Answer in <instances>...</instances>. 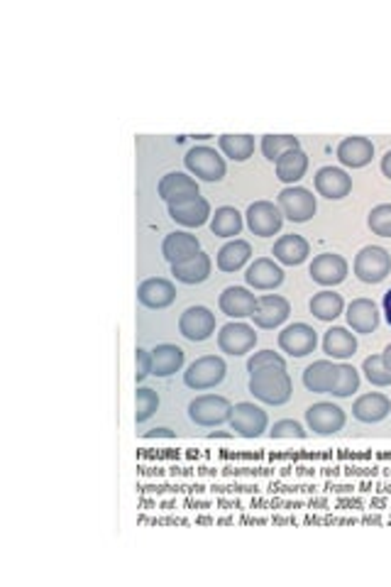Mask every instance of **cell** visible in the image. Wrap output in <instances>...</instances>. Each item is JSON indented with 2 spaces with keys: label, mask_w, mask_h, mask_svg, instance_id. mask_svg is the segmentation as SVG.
<instances>
[{
  "label": "cell",
  "mask_w": 391,
  "mask_h": 587,
  "mask_svg": "<svg viewBox=\"0 0 391 587\" xmlns=\"http://www.w3.org/2000/svg\"><path fill=\"white\" fill-rule=\"evenodd\" d=\"M391 414V399L382 391H369V394H362L357 397L355 404H352V416L360 421V424H379L384 418Z\"/></svg>",
  "instance_id": "cb8c5ba5"
},
{
  "label": "cell",
  "mask_w": 391,
  "mask_h": 587,
  "mask_svg": "<svg viewBox=\"0 0 391 587\" xmlns=\"http://www.w3.org/2000/svg\"><path fill=\"white\" fill-rule=\"evenodd\" d=\"M382 357H384V365H387V370H389V372H391V343L387 347H384Z\"/></svg>",
  "instance_id": "bcb514c9"
},
{
  "label": "cell",
  "mask_w": 391,
  "mask_h": 587,
  "mask_svg": "<svg viewBox=\"0 0 391 587\" xmlns=\"http://www.w3.org/2000/svg\"><path fill=\"white\" fill-rule=\"evenodd\" d=\"M276 170V179L279 181H284L289 187H296L303 177H306V171H308V154L303 150H291L282 154L274 164Z\"/></svg>",
  "instance_id": "f546056e"
},
{
  "label": "cell",
  "mask_w": 391,
  "mask_h": 587,
  "mask_svg": "<svg viewBox=\"0 0 391 587\" xmlns=\"http://www.w3.org/2000/svg\"><path fill=\"white\" fill-rule=\"evenodd\" d=\"M225 374H228V365H225L222 357L204 355L198 357V360H194V363L187 367V372H184V384L194 391L213 390V387H218V384L225 380Z\"/></svg>",
  "instance_id": "3957f363"
},
{
  "label": "cell",
  "mask_w": 391,
  "mask_h": 587,
  "mask_svg": "<svg viewBox=\"0 0 391 587\" xmlns=\"http://www.w3.org/2000/svg\"><path fill=\"white\" fill-rule=\"evenodd\" d=\"M249 394L267 407H284L293 397L291 374L286 367H262L249 374Z\"/></svg>",
  "instance_id": "6da1fadb"
},
{
  "label": "cell",
  "mask_w": 391,
  "mask_h": 587,
  "mask_svg": "<svg viewBox=\"0 0 391 587\" xmlns=\"http://www.w3.org/2000/svg\"><path fill=\"white\" fill-rule=\"evenodd\" d=\"M184 164L191 177L201 179V181H221L225 177V160L221 157V152L215 147H205V145H198V147H191L184 157Z\"/></svg>",
  "instance_id": "5b68a950"
},
{
  "label": "cell",
  "mask_w": 391,
  "mask_h": 587,
  "mask_svg": "<svg viewBox=\"0 0 391 587\" xmlns=\"http://www.w3.org/2000/svg\"><path fill=\"white\" fill-rule=\"evenodd\" d=\"M152 374H157V377H171V374H177L184 363H187V353L181 350L174 343H161L152 350Z\"/></svg>",
  "instance_id": "83f0119b"
},
{
  "label": "cell",
  "mask_w": 391,
  "mask_h": 587,
  "mask_svg": "<svg viewBox=\"0 0 391 587\" xmlns=\"http://www.w3.org/2000/svg\"><path fill=\"white\" fill-rule=\"evenodd\" d=\"M235 436V434H225V431H215V434H211V441H215V438H232Z\"/></svg>",
  "instance_id": "7dc6e473"
},
{
  "label": "cell",
  "mask_w": 391,
  "mask_h": 587,
  "mask_svg": "<svg viewBox=\"0 0 391 587\" xmlns=\"http://www.w3.org/2000/svg\"><path fill=\"white\" fill-rule=\"evenodd\" d=\"M335 154H338V162L343 164V167L362 170V167H367V164L372 162L374 143L369 140V137H360V135H355V137H345V140L338 145Z\"/></svg>",
  "instance_id": "44dd1931"
},
{
  "label": "cell",
  "mask_w": 391,
  "mask_h": 587,
  "mask_svg": "<svg viewBox=\"0 0 391 587\" xmlns=\"http://www.w3.org/2000/svg\"><path fill=\"white\" fill-rule=\"evenodd\" d=\"M306 424L318 436H333V434H338V431L345 428L347 416L338 404L318 401V404H313V407L306 409Z\"/></svg>",
  "instance_id": "8fae6325"
},
{
  "label": "cell",
  "mask_w": 391,
  "mask_h": 587,
  "mask_svg": "<svg viewBox=\"0 0 391 587\" xmlns=\"http://www.w3.org/2000/svg\"><path fill=\"white\" fill-rule=\"evenodd\" d=\"M362 372L369 380V384L374 387H389L391 384V372L384 365V357L382 355H369L362 363Z\"/></svg>",
  "instance_id": "f35d334b"
},
{
  "label": "cell",
  "mask_w": 391,
  "mask_h": 587,
  "mask_svg": "<svg viewBox=\"0 0 391 587\" xmlns=\"http://www.w3.org/2000/svg\"><path fill=\"white\" fill-rule=\"evenodd\" d=\"M291 316V303L282 294H265L257 299V309L252 313L255 326L262 330H274Z\"/></svg>",
  "instance_id": "7c38bea8"
},
{
  "label": "cell",
  "mask_w": 391,
  "mask_h": 587,
  "mask_svg": "<svg viewBox=\"0 0 391 587\" xmlns=\"http://www.w3.org/2000/svg\"><path fill=\"white\" fill-rule=\"evenodd\" d=\"M196 252H201V242L196 235L187 231H174L161 241V255L169 265H177L181 259H188Z\"/></svg>",
  "instance_id": "484cf974"
},
{
  "label": "cell",
  "mask_w": 391,
  "mask_h": 587,
  "mask_svg": "<svg viewBox=\"0 0 391 587\" xmlns=\"http://www.w3.org/2000/svg\"><path fill=\"white\" fill-rule=\"evenodd\" d=\"M367 225L374 235L379 238H391V204L374 206L367 215Z\"/></svg>",
  "instance_id": "74e56055"
},
{
  "label": "cell",
  "mask_w": 391,
  "mask_h": 587,
  "mask_svg": "<svg viewBox=\"0 0 391 587\" xmlns=\"http://www.w3.org/2000/svg\"><path fill=\"white\" fill-rule=\"evenodd\" d=\"M382 309H384V319H387V323L391 326V289H387V294H384Z\"/></svg>",
  "instance_id": "ee69618b"
},
{
  "label": "cell",
  "mask_w": 391,
  "mask_h": 587,
  "mask_svg": "<svg viewBox=\"0 0 391 587\" xmlns=\"http://www.w3.org/2000/svg\"><path fill=\"white\" fill-rule=\"evenodd\" d=\"M272 255L279 265H286V267H299L303 265L308 255H311V245L303 235H296V232H289V235H282L279 241L274 242L272 248Z\"/></svg>",
  "instance_id": "ffe728a7"
},
{
  "label": "cell",
  "mask_w": 391,
  "mask_h": 587,
  "mask_svg": "<svg viewBox=\"0 0 391 587\" xmlns=\"http://www.w3.org/2000/svg\"><path fill=\"white\" fill-rule=\"evenodd\" d=\"M245 218H248V228L252 231V235H257V238H274L276 232L282 231V225H284L282 208L272 204V201H255V204H249Z\"/></svg>",
  "instance_id": "30bf717a"
},
{
  "label": "cell",
  "mask_w": 391,
  "mask_h": 587,
  "mask_svg": "<svg viewBox=\"0 0 391 587\" xmlns=\"http://www.w3.org/2000/svg\"><path fill=\"white\" fill-rule=\"evenodd\" d=\"M338 380V365L330 360H316L303 370V387L313 394H330Z\"/></svg>",
  "instance_id": "d4e9b609"
},
{
  "label": "cell",
  "mask_w": 391,
  "mask_h": 587,
  "mask_svg": "<svg viewBox=\"0 0 391 587\" xmlns=\"http://www.w3.org/2000/svg\"><path fill=\"white\" fill-rule=\"evenodd\" d=\"M357 390H360V372H357L352 365L340 363L338 380H335V387H333L330 394H333V397H338V399H347V397H352Z\"/></svg>",
  "instance_id": "8d00e7d4"
},
{
  "label": "cell",
  "mask_w": 391,
  "mask_h": 587,
  "mask_svg": "<svg viewBox=\"0 0 391 587\" xmlns=\"http://www.w3.org/2000/svg\"><path fill=\"white\" fill-rule=\"evenodd\" d=\"M269 436L272 438H306V431L299 421H293V418H282V421H276L272 431H269Z\"/></svg>",
  "instance_id": "60d3db41"
},
{
  "label": "cell",
  "mask_w": 391,
  "mask_h": 587,
  "mask_svg": "<svg viewBox=\"0 0 391 587\" xmlns=\"http://www.w3.org/2000/svg\"><path fill=\"white\" fill-rule=\"evenodd\" d=\"M211 269H213V259L201 250L188 259H181L177 265H171V275L181 285H204L205 279L211 276Z\"/></svg>",
  "instance_id": "7402d4cb"
},
{
  "label": "cell",
  "mask_w": 391,
  "mask_h": 587,
  "mask_svg": "<svg viewBox=\"0 0 391 587\" xmlns=\"http://www.w3.org/2000/svg\"><path fill=\"white\" fill-rule=\"evenodd\" d=\"M252 258V245L240 238H232L230 242H225L218 255H215V265L221 272H238L249 262Z\"/></svg>",
  "instance_id": "4dcf8cb0"
},
{
  "label": "cell",
  "mask_w": 391,
  "mask_h": 587,
  "mask_svg": "<svg viewBox=\"0 0 391 587\" xmlns=\"http://www.w3.org/2000/svg\"><path fill=\"white\" fill-rule=\"evenodd\" d=\"M218 147L232 162H248L255 154V135H221Z\"/></svg>",
  "instance_id": "836d02e7"
},
{
  "label": "cell",
  "mask_w": 391,
  "mask_h": 587,
  "mask_svg": "<svg viewBox=\"0 0 391 587\" xmlns=\"http://www.w3.org/2000/svg\"><path fill=\"white\" fill-rule=\"evenodd\" d=\"M276 206L282 208L286 221L291 223H308L318 211V201L313 191L303 187H286L276 196Z\"/></svg>",
  "instance_id": "8992f818"
},
{
  "label": "cell",
  "mask_w": 391,
  "mask_h": 587,
  "mask_svg": "<svg viewBox=\"0 0 391 587\" xmlns=\"http://www.w3.org/2000/svg\"><path fill=\"white\" fill-rule=\"evenodd\" d=\"M144 438H147V441H152V438H177V434H174L171 428H152V431L144 434Z\"/></svg>",
  "instance_id": "7bdbcfd3"
},
{
  "label": "cell",
  "mask_w": 391,
  "mask_h": 587,
  "mask_svg": "<svg viewBox=\"0 0 391 587\" xmlns=\"http://www.w3.org/2000/svg\"><path fill=\"white\" fill-rule=\"evenodd\" d=\"M160 409V394L150 387H140L135 391V421L137 424H144L150 421L154 414Z\"/></svg>",
  "instance_id": "d590c367"
},
{
  "label": "cell",
  "mask_w": 391,
  "mask_h": 587,
  "mask_svg": "<svg viewBox=\"0 0 391 587\" xmlns=\"http://www.w3.org/2000/svg\"><path fill=\"white\" fill-rule=\"evenodd\" d=\"M178 333L191 343H204L215 333V313L205 306H188L178 316Z\"/></svg>",
  "instance_id": "4fadbf2b"
},
{
  "label": "cell",
  "mask_w": 391,
  "mask_h": 587,
  "mask_svg": "<svg viewBox=\"0 0 391 587\" xmlns=\"http://www.w3.org/2000/svg\"><path fill=\"white\" fill-rule=\"evenodd\" d=\"M308 275L316 285L320 286H338L343 285L350 275V265L347 259L338 252H323V255H316L308 267Z\"/></svg>",
  "instance_id": "5bb4252c"
},
{
  "label": "cell",
  "mask_w": 391,
  "mask_h": 587,
  "mask_svg": "<svg viewBox=\"0 0 391 587\" xmlns=\"http://www.w3.org/2000/svg\"><path fill=\"white\" fill-rule=\"evenodd\" d=\"M245 282L257 292H272L276 286H282L284 282V269L276 259L257 258L245 272Z\"/></svg>",
  "instance_id": "ac0fdd59"
},
{
  "label": "cell",
  "mask_w": 391,
  "mask_h": 587,
  "mask_svg": "<svg viewBox=\"0 0 391 587\" xmlns=\"http://www.w3.org/2000/svg\"><path fill=\"white\" fill-rule=\"evenodd\" d=\"M255 346H257V333L249 323H242V320L225 323L218 333V347L225 355L242 357L248 355L249 350H255Z\"/></svg>",
  "instance_id": "9c48e42d"
},
{
  "label": "cell",
  "mask_w": 391,
  "mask_h": 587,
  "mask_svg": "<svg viewBox=\"0 0 391 587\" xmlns=\"http://www.w3.org/2000/svg\"><path fill=\"white\" fill-rule=\"evenodd\" d=\"M137 302L143 303L144 309H152V311L169 309L171 303L177 302V286L164 276H150L137 286Z\"/></svg>",
  "instance_id": "2e32d148"
},
{
  "label": "cell",
  "mask_w": 391,
  "mask_h": 587,
  "mask_svg": "<svg viewBox=\"0 0 391 587\" xmlns=\"http://www.w3.org/2000/svg\"><path fill=\"white\" fill-rule=\"evenodd\" d=\"M262 367H286V360L274 350H259L248 360V372H257Z\"/></svg>",
  "instance_id": "ab89813d"
},
{
  "label": "cell",
  "mask_w": 391,
  "mask_h": 587,
  "mask_svg": "<svg viewBox=\"0 0 391 587\" xmlns=\"http://www.w3.org/2000/svg\"><path fill=\"white\" fill-rule=\"evenodd\" d=\"M382 174L391 181V150L382 157Z\"/></svg>",
  "instance_id": "f6af8a7d"
},
{
  "label": "cell",
  "mask_w": 391,
  "mask_h": 587,
  "mask_svg": "<svg viewBox=\"0 0 391 587\" xmlns=\"http://www.w3.org/2000/svg\"><path fill=\"white\" fill-rule=\"evenodd\" d=\"M308 309H311L316 319L323 320V323H330V320H335L340 313L345 311V302H343L340 294L323 289V292L313 294V299L308 302Z\"/></svg>",
  "instance_id": "1f68e13d"
},
{
  "label": "cell",
  "mask_w": 391,
  "mask_h": 587,
  "mask_svg": "<svg viewBox=\"0 0 391 587\" xmlns=\"http://www.w3.org/2000/svg\"><path fill=\"white\" fill-rule=\"evenodd\" d=\"M345 319L352 333L369 336L379 326V309H377V303L372 299H355V302L347 303Z\"/></svg>",
  "instance_id": "603a6c76"
},
{
  "label": "cell",
  "mask_w": 391,
  "mask_h": 587,
  "mask_svg": "<svg viewBox=\"0 0 391 587\" xmlns=\"http://www.w3.org/2000/svg\"><path fill=\"white\" fill-rule=\"evenodd\" d=\"M259 147H262V154L276 164V160H279L282 154H286V152L301 150V140L293 137V135H265Z\"/></svg>",
  "instance_id": "e575fe53"
},
{
  "label": "cell",
  "mask_w": 391,
  "mask_h": 587,
  "mask_svg": "<svg viewBox=\"0 0 391 587\" xmlns=\"http://www.w3.org/2000/svg\"><path fill=\"white\" fill-rule=\"evenodd\" d=\"M167 211H169L171 221L184 225V228H201V225H205V223L213 218L208 198H204L201 194L184 196L178 201H169Z\"/></svg>",
  "instance_id": "52a82bcc"
},
{
  "label": "cell",
  "mask_w": 391,
  "mask_h": 587,
  "mask_svg": "<svg viewBox=\"0 0 391 587\" xmlns=\"http://www.w3.org/2000/svg\"><path fill=\"white\" fill-rule=\"evenodd\" d=\"M257 299L255 294L249 292L248 286H228L222 289V294L218 296V306L225 316H230L235 320L242 319H252V313L257 309Z\"/></svg>",
  "instance_id": "e0dca14e"
},
{
  "label": "cell",
  "mask_w": 391,
  "mask_h": 587,
  "mask_svg": "<svg viewBox=\"0 0 391 587\" xmlns=\"http://www.w3.org/2000/svg\"><path fill=\"white\" fill-rule=\"evenodd\" d=\"M232 404L221 394H201L188 404V418L196 426L213 428L230 421Z\"/></svg>",
  "instance_id": "277c9868"
},
{
  "label": "cell",
  "mask_w": 391,
  "mask_h": 587,
  "mask_svg": "<svg viewBox=\"0 0 391 587\" xmlns=\"http://www.w3.org/2000/svg\"><path fill=\"white\" fill-rule=\"evenodd\" d=\"M230 428L242 438H257L269 428L267 411L257 407L255 401H238L232 407L230 414Z\"/></svg>",
  "instance_id": "ba28073f"
},
{
  "label": "cell",
  "mask_w": 391,
  "mask_h": 587,
  "mask_svg": "<svg viewBox=\"0 0 391 587\" xmlns=\"http://www.w3.org/2000/svg\"><path fill=\"white\" fill-rule=\"evenodd\" d=\"M316 346H318V333L308 323H289L279 333V347L289 357L311 355Z\"/></svg>",
  "instance_id": "9a60e30c"
},
{
  "label": "cell",
  "mask_w": 391,
  "mask_h": 587,
  "mask_svg": "<svg viewBox=\"0 0 391 587\" xmlns=\"http://www.w3.org/2000/svg\"><path fill=\"white\" fill-rule=\"evenodd\" d=\"M323 353L333 360H347L357 353V336L343 326H333L323 336Z\"/></svg>",
  "instance_id": "f1b7e54d"
},
{
  "label": "cell",
  "mask_w": 391,
  "mask_h": 587,
  "mask_svg": "<svg viewBox=\"0 0 391 587\" xmlns=\"http://www.w3.org/2000/svg\"><path fill=\"white\" fill-rule=\"evenodd\" d=\"M313 187L320 196H326L330 201H340L352 191V177L340 167H323L313 177Z\"/></svg>",
  "instance_id": "d6986e66"
},
{
  "label": "cell",
  "mask_w": 391,
  "mask_h": 587,
  "mask_svg": "<svg viewBox=\"0 0 391 587\" xmlns=\"http://www.w3.org/2000/svg\"><path fill=\"white\" fill-rule=\"evenodd\" d=\"M152 350H144V347H137L135 350V382L143 384L147 377L152 374Z\"/></svg>",
  "instance_id": "b9f144b4"
},
{
  "label": "cell",
  "mask_w": 391,
  "mask_h": 587,
  "mask_svg": "<svg viewBox=\"0 0 391 587\" xmlns=\"http://www.w3.org/2000/svg\"><path fill=\"white\" fill-rule=\"evenodd\" d=\"M242 214L235 206H221L215 208L213 218H211V232L215 238H235L242 232Z\"/></svg>",
  "instance_id": "d6a6232c"
},
{
  "label": "cell",
  "mask_w": 391,
  "mask_h": 587,
  "mask_svg": "<svg viewBox=\"0 0 391 587\" xmlns=\"http://www.w3.org/2000/svg\"><path fill=\"white\" fill-rule=\"evenodd\" d=\"M352 272L365 285H379L391 275V255L382 245H367L355 255Z\"/></svg>",
  "instance_id": "7a4b0ae2"
},
{
  "label": "cell",
  "mask_w": 391,
  "mask_h": 587,
  "mask_svg": "<svg viewBox=\"0 0 391 587\" xmlns=\"http://www.w3.org/2000/svg\"><path fill=\"white\" fill-rule=\"evenodd\" d=\"M157 194L169 204V201H178L184 196L201 194V191H198V181L191 174H187V171H169V174H164L160 179Z\"/></svg>",
  "instance_id": "4316f807"
}]
</instances>
